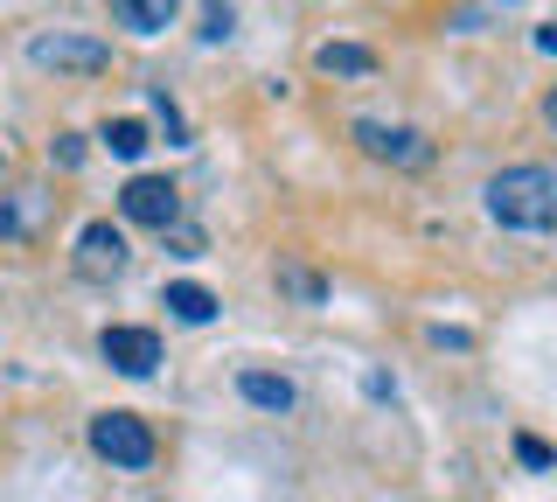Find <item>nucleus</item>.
Instances as JSON below:
<instances>
[{"label": "nucleus", "mask_w": 557, "mask_h": 502, "mask_svg": "<svg viewBox=\"0 0 557 502\" xmlns=\"http://www.w3.org/2000/svg\"><path fill=\"white\" fill-rule=\"evenodd\" d=\"M487 217L502 223V231H522V237H544L557 231V168H502L495 182H487Z\"/></svg>", "instance_id": "1"}, {"label": "nucleus", "mask_w": 557, "mask_h": 502, "mask_svg": "<svg viewBox=\"0 0 557 502\" xmlns=\"http://www.w3.org/2000/svg\"><path fill=\"white\" fill-rule=\"evenodd\" d=\"M91 446L112 467H153V432L139 412H98L91 419Z\"/></svg>", "instance_id": "2"}, {"label": "nucleus", "mask_w": 557, "mask_h": 502, "mask_svg": "<svg viewBox=\"0 0 557 502\" xmlns=\"http://www.w3.org/2000/svg\"><path fill=\"white\" fill-rule=\"evenodd\" d=\"M356 147L370 161H391V168H432V140L411 126H383V119H356Z\"/></svg>", "instance_id": "3"}, {"label": "nucleus", "mask_w": 557, "mask_h": 502, "mask_svg": "<svg viewBox=\"0 0 557 502\" xmlns=\"http://www.w3.org/2000/svg\"><path fill=\"white\" fill-rule=\"evenodd\" d=\"M119 210L133 223H147V231H174V217H182V196H174L168 175H133L119 188Z\"/></svg>", "instance_id": "4"}, {"label": "nucleus", "mask_w": 557, "mask_h": 502, "mask_svg": "<svg viewBox=\"0 0 557 502\" xmlns=\"http://www.w3.org/2000/svg\"><path fill=\"white\" fill-rule=\"evenodd\" d=\"M126 237H119V223H84L77 231V280H119V272H126Z\"/></svg>", "instance_id": "5"}, {"label": "nucleus", "mask_w": 557, "mask_h": 502, "mask_svg": "<svg viewBox=\"0 0 557 502\" xmlns=\"http://www.w3.org/2000/svg\"><path fill=\"white\" fill-rule=\"evenodd\" d=\"M98 356L112 363L119 377H153V363H161V335H153V328H104Z\"/></svg>", "instance_id": "6"}, {"label": "nucleus", "mask_w": 557, "mask_h": 502, "mask_svg": "<svg viewBox=\"0 0 557 502\" xmlns=\"http://www.w3.org/2000/svg\"><path fill=\"white\" fill-rule=\"evenodd\" d=\"M28 63H42V71H104L112 49L91 42V36H35L28 42Z\"/></svg>", "instance_id": "7"}, {"label": "nucleus", "mask_w": 557, "mask_h": 502, "mask_svg": "<svg viewBox=\"0 0 557 502\" xmlns=\"http://www.w3.org/2000/svg\"><path fill=\"white\" fill-rule=\"evenodd\" d=\"M174 8H182V0H112V22L133 28V36H161L174 22Z\"/></svg>", "instance_id": "8"}, {"label": "nucleus", "mask_w": 557, "mask_h": 502, "mask_svg": "<svg viewBox=\"0 0 557 502\" xmlns=\"http://www.w3.org/2000/svg\"><path fill=\"white\" fill-rule=\"evenodd\" d=\"M168 315L188 321V328H202V321H216V293L196 286V280H174V286H168Z\"/></svg>", "instance_id": "9"}, {"label": "nucleus", "mask_w": 557, "mask_h": 502, "mask_svg": "<svg viewBox=\"0 0 557 502\" xmlns=\"http://www.w3.org/2000/svg\"><path fill=\"white\" fill-rule=\"evenodd\" d=\"M237 391L251 397L258 412H293V397H300V391L286 384V377H272V370H244V377H237Z\"/></svg>", "instance_id": "10"}, {"label": "nucleus", "mask_w": 557, "mask_h": 502, "mask_svg": "<svg viewBox=\"0 0 557 502\" xmlns=\"http://www.w3.org/2000/svg\"><path fill=\"white\" fill-rule=\"evenodd\" d=\"M313 63H321L327 77H370L376 71V57L362 42H321V49H313Z\"/></svg>", "instance_id": "11"}, {"label": "nucleus", "mask_w": 557, "mask_h": 502, "mask_svg": "<svg viewBox=\"0 0 557 502\" xmlns=\"http://www.w3.org/2000/svg\"><path fill=\"white\" fill-rule=\"evenodd\" d=\"M104 147H112L119 161H139L153 140H147V126H139V119H112V126H104Z\"/></svg>", "instance_id": "12"}, {"label": "nucleus", "mask_w": 557, "mask_h": 502, "mask_svg": "<svg viewBox=\"0 0 557 502\" xmlns=\"http://www.w3.org/2000/svg\"><path fill=\"white\" fill-rule=\"evenodd\" d=\"M231 22H237V14L223 8V0H202V42H223V36H231Z\"/></svg>", "instance_id": "13"}, {"label": "nucleus", "mask_w": 557, "mask_h": 502, "mask_svg": "<svg viewBox=\"0 0 557 502\" xmlns=\"http://www.w3.org/2000/svg\"><path fill=\"white\" fill-rule=\"evenodd\" d=\"M278 286H286V293H300V301H321V280H313V272H300V266H286V272H278Z\"/></svg>", "instance_id": "14"}, {"label": "nucleus", "mask_w": 557, "mask_h": 502, "mask_svg": "<svg viewBox=\"0 0 557 502\" xmlns=\"http://www.w3.org/2000/svg\"><path fill=\"white\" fill-rule=\"evenodd\" d=\"M516 461H522V467H550L557 454H550L544 440H530V432H522V440H516Z\"/></svg>", "instance_id": "15"}, {"label": "nucleus", "mask_w": 557, "mask_h": 502, "mask_svg": "<svg viewBox=\"0 0 557 502\" xmlns=\"http://www.w3.org/2000/svg\"><path fill=\"white\" fill-rule=\"evenodd\" d=\"M536 49H550V57H557V28H544V36H536Z\"/></svg>", "instance_id": "16"}, {"label": "nucleus", "mask_w": 557, "mask_h": 502, "mask_svg": "<svg viewBox=\"0 0 557 502\" xmlns=\"http://www.w3.org/2000/svg\"><path fill=\"white\" fill-rule=\"evenodd\" d=\"M544 119H550V126H557V84H550V98H544Z\"/></svg>", "instance_id": "17"}]
</instances>
